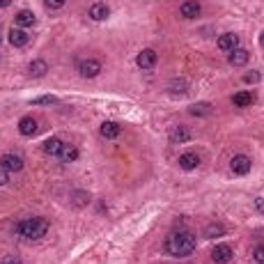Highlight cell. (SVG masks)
Masks as SVG:
<instances>
[{"instance_id":"obj_1","label":"cell","mask_w":264,"mask_h":264,"mask_svg":"<svg viewBox=\"0 0 264 264\" xmlns=\"http://www.w3.org/2000/svg\"><path fill=\"white\" fill-rule=\"evenodd\" d=\"M165 251L173 257H188L195 251V237L191 232H170L165 239Z\"/></svg>"},{"instance_id":"obj_2","label":"cell","mask_w":264,"mask_h":264,"mask_svg":"<svg viewBox=\"0 0 264 264\" xmlns=\"http://www.w3.org/2000/svg\"><path fill=\"white\" fill-rule=\"evenodd\" d=\"M48 232V221L46 218H23L14 225V234L23 239H42Z\"/></svg>"},{"instance_id":"obj_3","label":"cell","mask_w":264,"mask_h":264,"mask_svg":"<svg viewBox=\"0 0 264 264\" xmlns=\"http://www.w3.org/2000/svg\"><path fill=\"white\" fill-rule=\"evenodd\" d=\"M78 74L83 78H95L101 74V62L99 60H92V58H87V60H81L78 62Z\"/></svg>"},{"instance_id":"obj_4","label":"cell","mask_w":264,"mask_h":264,"mask_svg":"<svg viewBox=\"0 0 264 264\" xmlns=\"http://www.w3.org/2000/svg\"><path fill=\"white\" fill-rule=\"evenodd\" d=\"M253 168V161L248 159L246 154H237L232 156V161H230V170H232L234 175H248Z\"/></svg>"},{"instance_id":"obj_5","label":"cell","mask_w":264,"mask_h":264,"mask_svg":"<svg viewBox=\"0 0 264 264\" xmlns=\"http://www.w3.org/2000/svg\"><path fill=\"white\" fill-rule=\"evenodd\" d=\"M156 62H159V55H156V51H152V48L140 51L138 58H136V65H138L140 69H154Z\"/></svg>"},{"instance_id":"obj_6","label":"cell","mask_w":264,"mask_h":264,"mask_svg":"<svg viewBox=\"0 0 264 264\" xmlns=\"http://www.w3.org/2000/svg\"><path fill=\"white\" fill-rule=\"evenodd\" d=\"M232 257H234V251L228 246V243H218V246L212 251V260L216 264H228V262H232Z\"/></svg>"},{"instance_id":"obj_7","label":"cell","mask_w":264,"mask_h":264,"mask_svg":"<svg viewBox=\"0 0 264 264\" xmlns=\"http://www.w3.org/2000/svg\"><path fill=\"white\" fill-rule=\"evenodd\" d=\"M0 168H5L7 173H18V170H23V159L16 154H3L0 156Z\"/></svg>"},{"instance_id":"obj_8","label":"cell","mask_w":264,"mask_h":264,"mask_svg":"<svg viewBox=\"0 0 264 264\" xmlns=\"http://www.w3.org/2000/svg\"><path fill=\"white\" fill-rule=\"evenodd\" d=\"M28 42H30V35L26 32V28H12V30H9V44H12L14 48L28 46Z\"/></svg>"},{"instance_id":"obj_9","label":"cell","mask_w":264,"mask_h":264,"mask_svg":"<svg viewBox=\"0 0 264 264\" xmlns=\"http://www.w3.org/2000/svg\"><path fill=\"white\" fill-rule=\"evenodd\" d=\"M218 48L225 53H232L234 48H239V35H234V32H225V35L218 37Z\"/></svg>"},{"instance_id":"obj_10","label":"cell","mask_w":264,"mask_h":264,"mask_svg":"<svg viewBox=\"0 0 264 264\" xmlns=\"http://www.w3.org/2000/svg\"><path fill=\"white\" fill-rule=\"evenodd\" d=\"M200 12H202V7H200L198 0H186V3L182 5V9H179V14H182L184 18H198Z\"/></svg>"},{"instance_id":"obj_11","label":"cell","mask_w":264,"mask_h":264,"mask_svg":"<svg viewBox=\"0 0 264 264\" xmlns=\"http://www.w3.org/2000/svg\"><path fill=\"white\" fill-rule=\"evenodd\" d=\"M18 134L21 136H35L37 134V120L35 117H21V122H18Z\"/></svg>"},{"instance_id":"obj_12","label":"cell","mask_w":264,"mask_h":264,"mask_svg":"<svg viewBox=\"0 0 264 264\" xmlns=\"http://www.w3.org/2000/svg\"><path fill=\"white\" fill-rule=\"evenodd\" d=\"M108 14H110V9H108V5L106 3H95L90 7V18L92 21H106Z\"/></svg>"},{"instance_id":"obj_13","label":"cell","mask_w":264,"mask_h":264,"mask_svg":"<svg viewBox=\"0 0 264 264\" xmlns=\"http://www.w3.org/2000/svg\"><path fill=\"white\" fill-rule=\"evenodd\" d=\"M99 131H101V136H104V138L115 140V138H120V134H122V126L117 124V122H104Z\"/></svg>"},{"instance_id":"obj_14","label":"cell","mask_w":264,"mask_h":264,"mask_svg":"<svg viewBox=\"0 0 264 264\" xmlns=\"http://www.w3.org/2000/svg\"><path fill=\"white\" fill-rule=\"evenodd\" d=\"M186 140H191V131L186 129V126H173V129H170V143H186Z\"/></svg>"},{"instance_id":"obj_15","label":"cell","mask_w":264,"mask_h":264,"mask_svg":"<svg viewBox=\"0 0 264 264\" xmlns=\"http://www.w3.org/2000/svg\"><path fill=\"white\" fill-rule=\"evenodd\" d=\"M14 21H16V26L18 28H30V26H35V14L30 12V9H21V12L14 16Z\"/></svg>"},{"instance_id":"obj_16","label":"cell","mask_w":264,"mask_h":264,"mask_svg":"<svg viewBox=\"0 0 264 264\" xmlns=\"http://www.w3.org/2000/svg\"><path fill=\"white\" fill-rule=\"evenodd\" d=\"M248 58H251V53H248L246 48H234V51L230 53V65L232 67H243L248 62Z\"/></svg>"},{"instance_id":"obj_17","label":"cell","mask_w":264,"mask_h":264,"mask_svg":"<svg viewBox=\"0 0 264 264\" xmlns=\"http://www.w3.org/2000/svg\"><path fill=\"white\" fill-rule=\"evenodd\" d=\"M253 101H255V97H253V92H237V95L232 97V104L237 106V108H248V106H253Z\"/></svg>"},{"instance_id":"obj_18","label":"cell","mask_w":264,"mask_h":264,"mask_svg":"<svg viewBox=\"0 0 264 264\" xmlns=\"http://www.w3.org/2000/svg\"><path fill=\"white\" fill-rule=\"evenodd\" d=\"M198 165H200V156L193 154V152L179 156V168H182V170H195Z\"/></svg>"},{"instance_id":"obj_19","label":"cell","mask_w":264,"mask_h":264,"mask_svg":"<svg viewBox=\"0 0 264 264\" xmlns=\"http://www.w3.org/2000/svg\"><path fill=\"white\" fill-rule=\"evenodd\" d=\"M62 147H65V143H62L60 138H48L46 143H44V152H46L48 156H60Z\"/></svg>"},{"instance_id":"obj_20","label":"cell","mask_w":264,"mask_h":264,"mask_svg":"<svg viewBox=\"0 0 264 264\" xmlns=\"http://www.w3.org/2000/svg\"><path fill=\"white\" fill-rule=\"evenodd\" d=\"M46 71H48L46 60H32V62H30V76L42 78V76H46Z\"/></svg>"},{"instance_id":"obj_21","label":"cell","mask_w":264,"mask_h":264,"mask_svg":"<svg viewBox=\"0 0 264 264\" xmlns=\"http://www.w3.org/2000/svg\"><path fill=\"white\" fill-rule=\"evenodd\" d=\"M58 159H60L62 163H71V161H76V159H78V149H76V147H71V145H65Z\"/></svg>"},{"instance_id":"obj_22","label":"cell","mask_w":264,"mask_h":264,"mask_svg":"<svg viewBox=\"0 0 264 264\" xmlns=\"http://www.w3.org/2000/svg\"><path fill=\"white\" fill-rule=\"evenodd\" d=\"M168 90H170V95H175V97H182V95H186L188 92V83L186 81H173L168 85Z\"/></svg>"},{"instance_id":"obj_23","label":"cell","mask_w":264,"mask_h":264,"mask_svg":"<svg viewBox=\"0 0 264 264\" xmlns=\"http://www.w3.org/2000/svg\"><path fill=\"white\" fill-rule=\"evenodd\" d=\"M223 234H225V228L221 223H212V225H207V230H204V237L207 239H216V237H223Z\"/></svg>"},{"instance_id":"obj_24","label":"cell","mask_w":264,"mask_h":264,"mask_svg":"<svg viewBox=\"0 0 264 264\" xmlns=\"http://www.w3.org/2000/svg\"><path fill=\"white\" fill-rule=\"evenodd\" d=\"M188 113H191V115H195V117L209 115V113H212V104H193V106L188 108Z\"/></svg>"},{"instance_id":"obj_25","label":"cell","mask_w":264,"mask_h":264,"mask_svg":"<svg viewBox=\"0 0 264 264\" xmlns=\"http://www.w3.org/2000/svg\"><path fill=\"white\" fill-rule=\"evenodd\" d=\"M44 5H46V9H53V12H55V9L65 7L67 0H44Z\"/></svg>"},{"instance_id":"obj_26","label":"cell","mask_w":264,"mask_h":264,"mask_svg":"<svg viewBox=\"0 0 264 264\" xmlns=\"http://www.w3.org/2000/svg\"><path fill=\"white\" fill-rule=\"evenodd\" d=\"M87 200H90V195H87V193H74V204H76V207H83Z\"/></svg>"},{"instance_id":"obj_27","label":"cell","mask_w":264,"mask_h":264,"mask_svg":"<svg viewBox=\"0 0 264 264\" xmlns=\"http://www.w3.org/2000/svg\"><path fill=\"white\" fill-rule=\"evenodd\" d=\"M253 257H255V262L264 264V246H257V248H255V253H253Z\"/></svg>"},{"instance_id":"obj_28","label":"cell","mask_w":264,"mask_h":264,"mask_svg":"<svg viewBox=\"0 0 264 264\" xmlns=\"http://www.w3.org/2000/svg\"><path fill=\"white\" fill-rule=\"evenodd\" d=\"M35 104H58L55 97H39V99H35Z\"/></svg>"},{"instance_id":"obj_29","label":"cell","mask_w":264,"mask_h":264,"mask_svg":"<svg viewBox=\"0 0 264 264\" xmlns=\"http://www.w3.org/2000/svg\"><path fill=\"white\" fill-rule=\"evenodd\" d=\"M0 264H23V262L18 260L16 255H7V257H3V262H0Z\"/></svg>"},{"instance_id":"obj_30","label":"cell","mask_w":264,"mask_h":264,"mask_svg":"<svg viewBox=\"0 0 264 264\" xmlns=\"http://www.w3.org/2000/svg\"><path fill=\"white\" fill-rule=\"evenodd\" d=\"M243 81H246V83H257V81H260V74H257V71H251V74L243 76Z\"/></svg>"},{"instance_id":"obj_31","label":"cell","mask_w":264,"mask_h":264,"mask_svg":"<svg viewBox=\"0 0 264 264\" xmlns=\"http://www.w3.org/2000/svg\"><path fill=\"white\" fill-rule=\"evenodd\" d=\"M5 184H9V173L5 168H0V186H5Z\"/></svg>"},{"instance_id":"obj_32","label":"cell","mask_w":264,"mask_h":264,"mask_svg":"<svg viewBox=\"0 0 264 264\" xmlns=\"http://www.w3.org/2000/svg\"><path fill=\"white\" fill-rule=\"evenodd\" d=\"M255 209H257L260 214H264V198H257V200H255Z\"/></svg>"},{"instance_id":"obj_33","label":"cell","mask_w":264,"mask_h":264,"mask_svg":"<svg viewBox=\"0 0 264 264\" xmlns=\"http://www.w3.org/2000/svg\"><path fill=\"white\" fill-rule=\"evenodd\" d=\"M9 3H12V0H0V9H5V7H9Z\"/></svg>"},{"instance_id":"obj_34","label":"cell","mask_w":264,"mask_h":264,"mask_svg":"<svg viewBox=\"0 0 264 264\" xmlns=\"http://www.w3.org/2000/svg\"><path fill=\"white\" fill-rule=\"evenodd\" d=\"M260 44H262V46H264V32H262V35H260Z\"/></svg>"},{"instance_id":"obj_35","label":"cell","mask_w":264,"mask_h":264,"mask_svg":"<svg viewBox=\"0 0 264 264\" xmlns=\"http://www.w3.org/2000/svg\"><path fill=\"white\" fill-rule=\"evenodd\" d=\"M0 42H3V37H0Z\"/></svg>"}]
</instances>
